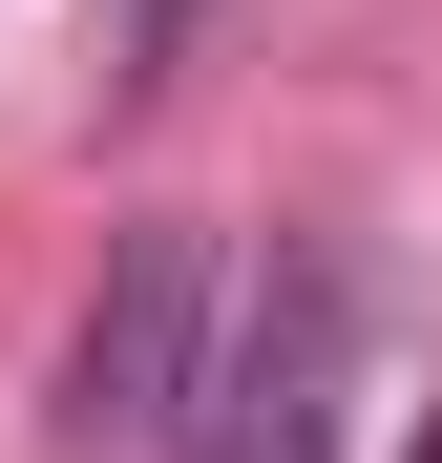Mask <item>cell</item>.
Masks as SVG:
<instances>
[{"instance_id":"1","label":"cell","mask_w":442,"mask_h":463,"mask_svg":"<svg viewBox=\"0 0 442 463\" xmlns=\"http://www.w3.org/2000/svg\"><path fill=\"white\" fill-rule=\"evenodd\" d=\"M211 337H232V253H211L190 211L106 232V295H85V337H63V442L85 463H190Z\"/></svg>"},{"instance_id":"2","label":"cell","mask_w":442,"mask_h":463,"mask_svg":"<svg viewBox=\"0 0 442 463\" xmlns=\"http://www.w3.org/2000/svg\"><path fill=\"white\" fill-rule=\"evenodd\" d=\"M337 401H358V253L274 232V253L232 274V337H211L190 463H337Z\"/></svg>"},{"instance_id":"3","label":"cell","mask_w":442,"mask_h":463,"mask_svg":"<svg viewBox=\"0 0 442 463\" xmlns=\"http://www.w3.org/2000/svg\"><path fill=\"white\" fill-rule=\"evenodd\" d=\"M147 43H190V0H147Z\"/></svg>"},{"instance_id":"4","label":"cell","mask_w":442,"mask_h":463,"mask_svg":"<svg viewBox=\"0 0 442 463\" xmlns=\"http://www.w3.org/2000/svg\"><path fill=\"white\" fill-rule=\"evenodd\" d=\"M400 463H442V421H421V442H400Z\"/></svg>"}]
</instances>
